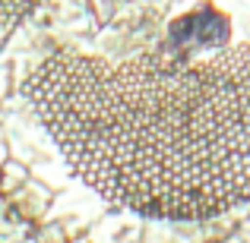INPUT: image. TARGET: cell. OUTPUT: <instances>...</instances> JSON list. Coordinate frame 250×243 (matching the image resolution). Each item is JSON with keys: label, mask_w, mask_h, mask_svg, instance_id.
<instances>
[{"label": "cell", "mask_w": 250, "mask_h": 243, "mask_svg": "<svg viewBox=\"0 0 250 243\" xmlns=\"http://www.w3.org/2000/svg\"><path fill=\"white\" fill-rule=\"evenodd\" d=\"M38 120L108 202L196 221L250 202V51L61 54L29 79Z\"/></svg>", "instance_id": "obj_1"}]
</instances>
